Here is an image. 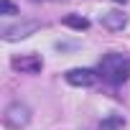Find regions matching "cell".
I'll return each mask as SVG.
<instances>
[{"label":"cell","instance_id":"obj_1","mask_svg":"<svg viewBox=\"0 0 130 130\" xmlns=\"http://www.w3.org/2000/svg\"><path fill=\"white\" fill-rule=\"evenodd\" d=\"M100 74L107 84H122L130 79V59L125 54H105L100 59Z\"/></svg>","mask_w":130,"mask_h":130},{"label":"cell","instance_id":"obj_2","mask_svg":"<svg viewBox=\"0 0 130 130\" xmlns=\"http://www.w3.org/2000/svg\"><path fill=\"white\" fill-rule=\"evenodd\" d=\"M10 67L21 74H38L43 69V59L36 56V54H23V56H13Z\"/></svg>","mask_w":130,"mask_h":130},{"label":"cell","instance_id":"obj_3","mask_svg":"<svg viewBox=\"0 0 130 130\" xmlns=\"http://www.w3.org/2000/svg\"><path fill=\"white\" fill-rule=\"evenodd\" d=\"M5 122H8L10 127L21 130V127H26V125L31 122V110H28L26 105H21V102H13V105L5 110Z\"/></svg>","mask_w":130,"mask_h":130},{"label":"cell","instance_id":"obj_4","mask_svg":"<svg viewBox=\"0 0 130 130\" xmlns=\"http://www.w3.org/2000/svg\"><path fill=\"white\" fill-rule=\"evenodd\" d=\"M64 77H67V82L72 87H92L97 82V72L94 69H69Z\"/></svg>","mask_w":130,"mask_h":130},{"label":"cell","instance_id":"obj_5","mask_svg":"<svg viewBox=\"0 0 130 130\" xmlns=\"http://www.w3.org/2000/svg\"><path fill=\"white\" fill-rule=\"evenodd\" d=\"M38 28H41V23H36V21H31V23H21V26H10V28H3V38H5V41H18V38L31 36V33L38 31Z\"/></svg>","mask_w":130,"mask_h":130},{"label":"cell","instance_id":"obj_6","mask_svg":"<svg viewBox=\"0 0 130 130\" xmlns=\"http://www.w3.org/2000/svg\"><path fill=\"white\" fill-rule=\"evenodd\" d=\"M125 23H127V18H125V13H120V10H107V13L102 15V26L110 28V31H120Z\"/></svg>","mask_w":130,"mask_h":130},{"label":"cell","instance_id":"obj_7","mask_svg":"<svg viewBox=\"0 0 130 130\" xmlns=\"http://www.w3.org/2000/svg\"><path fill=\"white\" fill-rule=\"evenodd\" d=\"M61 23H64V26H69V28H74V31H87V28H89V21H87L84 15H74V13L67 15Z\"/></svg>","mask_w":130,"mask_h":130},{"label":"cell","instance_id":"obj_8","mask_svg":"<svg viewBox=\"0 0 130 130\" xmlns=\"http://www.w3.org/2000/svg\"><path fill=\"white\" fill-rule=\"evenodd\" d=\"M122 125H125V120H122L120 115H112V117H105V120L100 122V127H102V130H120Z\"/></svg>","mask_w":130,"mask_h":130},{"label":"cell","instance_id":"obj_9","mask_svg":"<svg viewBox=\"0 0 130 130\" xmlns=\"http://www.w3.org/2000/svg\"><path fill=\"white\" fill-rule=\"evenodd\" d=\"M0 13H3V15H15L18 8L10 3V0H0Z\"/></svg>","mask_w":130,"mask_h":130},{"label":"cell","instance_id":"obj_10","mask_svg":"<svg viewBox=\"0 0 130 130\" xmlns=\"http://www.w3.org/2000/svg\"><path fill=\"white\" fill-rule=\"evenodd\" d=\"M115 3H127V0H115Z\"/></svg>","mask_w":130,"mask_h":130},{"label":"cell","instance_id":"obj_11","mask_svg":"<svg viewBox=\"0 0 130 130\" xmlns=\"http://www.w3.org/2000/svg\"><path fill=\"white\" fill-rule=\"evenodd\" d=\"M33 3H38V0H33Z\"/></svg>","mask_w":130,"mask_h":130}]
</instances>
